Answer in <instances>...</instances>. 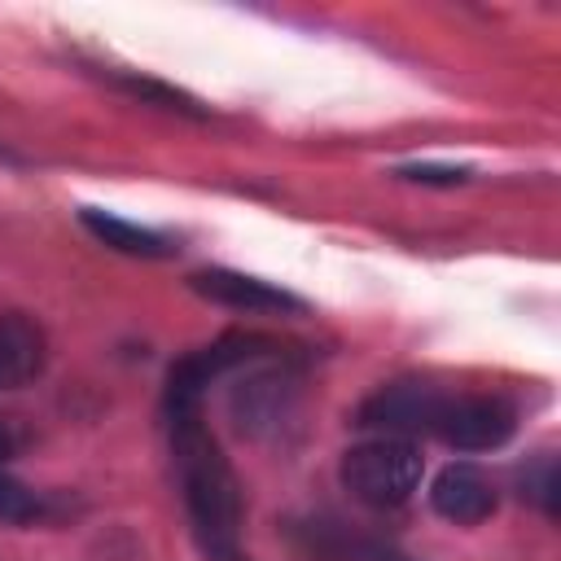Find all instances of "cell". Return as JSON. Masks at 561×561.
Listing matches in <instances>:
<instances>
[{"instance_id":"obj_1","label":"cell","mask_w":561,"mask_h":561,"mask_svg":"<svg viewBox=\"0 0 561 561\" xmlns=\"http://www.w3.org/2000/svg\"><path fill=\"white\" fill-rule=\"evenodd\" d=\"M171 451L184 486V504L197 530V543L210 561H250L241 552V482L219 451L215 434L202 425V408L167 412Z\"/></svg>"},{"instance_id":"obj_2","label":"cell","mask_w":561,"mask_h":561,"mask_svg":"<svg viewBox=\"0 0 561 561\" xmlns=\"http://www.w3.org/2000/svg\"><path fill=\"white\" fill-rule=\"evenodd\" d=\"M425 460L412 438H368L342 456V486L368 508H399L421 486Z\"/></svg>"},{"instance_id":"obj_3","label":"cell","mask_w":561,"mask_h":561,"mask_svg":"<svg viewBox=\"0 0 561 561\" xmlns=\"http://www.w3.org/2000/svg\"><path fill=\"white\" fill-rule=\"evenodd\" d=\"M263 351H272V342L259 337V333H228V337H219V342H210V346H202V351H188V355L175 359L171 373H167V412L202 408V394H206V386H210L215 377H224V373L250 364V359L263 355Z\"/></svg>"},{"instance_id":"obj_4","label":"cell","mask_w":561,"mask_h":561,"mask_svg":"<svg viewBox=\"0 0 561 561\" xmlns=\"http://www.w3.org/2000/svg\"><path fill=\"white\" fill-rule=\"evenodd\" d=\"M513 425H517V412L500 394H443V408L430 434L456 451H491L508 443Z\"/></svg>"},{"instance_id":"obj_5","label":"cell","mask_w":561,"mask_h":561,"mask_svg":"<svg viewBox=\"0 0 561 561\" xmlns=\"http://www.w3.org/2000/svg\"><path fill=\"white\" fill-rule=\"evenodd\" d=\"M438 408H443V394H438V390L416 386V381H399V386L377 390V394L359 408V425H364V430H377V434H386V438L430 434Z\"/></svg>"},{"instance_id":"obj_6","label":"cell","mask_w":561,"mask_h":561,"mask_svg":"<svg viewBox=\"0 0 561 561\" xmlns=\"http://www.w3.org/2000/svg\"><path fill=\"white\" fill-rule=\"evenodd\" d=\"M430 504L438 517H447L456 526H478L495 513V486L478 465L456 460V465L438 469V478L430 486Z\"/></svg>"},{"instance_id":"obj_7","label":"cell","mask_w":561,"mask_h":561,"mask_svg":"<svg viewBox=\"0 0 561 561\" xmlns=\"http://www.w3.org/2000/svg\"><path fill=\"white\" fill-rule=\"evenodd\" d=\"M193 289L202 298L224 302V307H237V311H302V302L294 294H285L280 285L259 280V276H245V272H232V267L197 272L193 276Z\"/></svg>"},{"instance_id":"obj_8","label":"cell","mask_w":561,"mask_h":561,"mask_svg":"<svg viewBox=\"0 0 561 561\" xmlns=\"http://www.w3.org/2000/svg\"><path fill=\"white\" fill-rule=\"evenodd\" d=\"M44 368V333L26 316H0V386H22Z\"/></svg>"},{"instance_id":"obj_9","label":"cell","mask_w":561,"mask_h":561,"mask_svg":"<svg viewBox=\"0 0 561 561\" xmlns=\"http://www.w3.org/2000/svg\"><path fill=\"white\" fill-rule=\"evenodd\" d=\"M79 219H83V228H88L101 245H110V250H118V254H140V259L167 254V241H162L153 228H140V224L118 219V215H105V210H96V206L79 210Z\"/></svg>"},{"instance_id":"obj_10","label":"cell","mask_w":561,"mask_h":561,"mask_svg":"<svg viewBox=\"0 0 561 561\" xmlns=\"http://www.w3.org/2000/svg\"><path fill=\"white\" fill-rule=\"evenodd\" d=\"M285 399H289L285 377H254L250 386L237 390L232 408H237V421L245 430H263V425H276L285 416Z\"/></svg>"},{"instance_id":"obj_11","label":"cell","mask_w":561,"mask_h":561,"mask_svg":"<svg viewBox=\"0 0 561 561\" xmlns=\"http://www.w3.org/2000/svg\"><path fill=\"white\" fill-rule=\"evenodd\" d=\"M118 83H123L131 96H140V101H153V105H162V110H184V114H197L193 96H184L180 88H167V83H153V79H136V75H123Z\"/></svg>"},{"instance_id":"obj_12","label":"cell","mask_w":561,"mask_h":561,"mask_svg":"<svg viewBox=\"0 0 561 561\" xmlns=\"http://www.w3.org/2000/svg\"><path fill=\"white\" fill-rule=\"evenodd\" d=\"M31 513H35V495L18 478L0 473V522H26Z\"/></svg>"},{"instance_id":"obj_13","label":"cell","mask_w":561,"mask_h":561,"mask_svg":"<svg viewBox=\"0 0 561 561\" xmlns=\"http://www.w3.org/2000/svg\"><path fill=\"white\" fill-rule=\"evenodd\" d=\"M399 175L421 180V184H460L469 171H460V167H430V162H421V167H403Z\"/></svg>"},{"instance_id":"obj_14","label":"cell","mask_w":561,"mask_h":561,"mask_svg":"<svg viewBox=\"0 0 561 561\" xmlns=\"http://www.w3.org/2000/svg\"><path fill=\"white\" fill-rule=\"evenodd\" d=\"M4 456H13V434L0 425V460H4Z\"/></svg>"}]
</instances>
